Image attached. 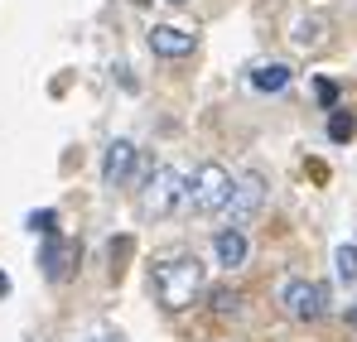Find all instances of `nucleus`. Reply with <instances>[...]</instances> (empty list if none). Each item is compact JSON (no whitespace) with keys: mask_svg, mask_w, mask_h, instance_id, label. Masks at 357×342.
Masks as SVG:
<instances>
[{"mask_svg":"<svg viewBox=\"0 0 357 342\" xmlns=\"http://www.w3.org/2000/svg\"><path fill=\"white\" fill-rule=\"evenodd\" d=\"M150 280H155V299L165 309H188L193 294L203 289V261L193 251H165V256H155Z\"/></svg>","mask_w":357,"mask_h":342,"instance_id":"obj_1","label":"nucleus"},{"mask_svg":"<svg viewBox=\"0 0 357 342\" xmlns=\"http://www.w3.org/2000/svg\"><path fill=\"white\" fill-rule=\"evenodd\" d=\"M183 198H188V178H183L174 164H160V169L150 173V183L140 188V217L165 222V217H174V212H178Z\"/></svg>","mask_w":357,"mask_h":342,"instance_id":"obj_2","label":"nucleus"},{"mask_svg":"<svg viewBox=\"0 0 357 342\" xmlns=\"http://www.w3.org/2000/svg\"><path fill=\"white\" fill-rule=\"evenodd\" d=\"M227 193H232V173L222 169L218 160H208V164H198V173L188 178V198L183 203H193V212H222L227 208Z\"/></svg>","mask_w":357,"mask_h":342,"instance_id":"obj_3","label":"nucleus"},{"mask_svg":"<svg viewBox=\"0 0 357 342\" xmlns=\"http://www.w3.org/2000/svg\"><path fill=\"white\" fill-rule=\"evenodd\" d=\"M261 203H266V183H261V173H241V178H232V193H227V222H232V231H241L256 212H261Z\"/></svg>","mask_w":357,"mask_h":342,"instance_id":"obj_4","label":"nucleus"},{"mask_svg":"<svg viewBox=\"0 0 357 342\" xmlns=\"http://www.w3.org/2000/svg\"><path fill=\"white\" fill-rule=\"evenodd\" d=\"M280 304H285V313H290L295 323H314V318H324L328 294H324L319 280H290V285L280 289Z\"/></svg>","mask_w":357,"mask_h":342,"instance_id":"obj_5","label":"nucleus"},{"mask_svg":"<svg viewBox=\"0 0 357 342\" xmlns=\"http://www.w3.org/2000/svg\"><path fill=\"white\" fill-rule=\"evenodd\" d=\"M130 169H135V145L130 140H112L107 145V160H102V183L107 188H121L130 178Z\"/></svg>","mask_w":357,"mask_h":342,"instance_id":"obj_6","label":"nucleus"},{"mask_svg":"<svg viewBox=\"0 0 357 342\" xmlns=\"http://www.w3.org/2000/svg\"><path fill=\"white\" fill-rule=\"evenodd\" d=\"M150 49L160 58H183V54H193V34L188 29H174V24H155L150 29Z\"/></svg>","mask_w":357,"mask_h":342,"instance_id":"obj_7","label":"nucleus"},{"mask_svg":"<svg viewBox=\"0 0 357 342\" xmlns=\"http://www.w3.org/2000/svg\"><path fill=\"white\" fill-rule=\"evenodd\" d=\"M290 44H295L299 54H319V49L328 44V20H324V15H304V20H295Z\"/></svg>","mask_w":357,"mask_h":342,"instance_id":"obj_8","label":"nucleus"},{"mask_svg":"<svg viewBox=\"0 0 357 342\" xmlns=\"http://www.w3.org/2000/svg\"><path fill=\"white\" fill-rule=\"evenodd\" d=\"M295 82V68L290 63H256L251 68V87L256 92H285Z\"/></svg>","mask_w":357,"mask_h":342,"instance_id":"obj_9","label":"nucleus"},{"mask_svg":"<svg viewBox=\"0 0 357 342\" xmlns=\"http://www.w3.org/2000/svg\"><path fill=\"white\" fill-rule=\"evenodd\" d=\"M213 251H218V265H227V270L246 265V236L232 231V227H222L218 236H213Z\"/></svg>","mask_w":357,"mask_h":342,"instance_id":"obj_10","label":"nucleus"},{"mask_svg":"<svg viewBox=\"0 0 357 342\" xmlns=\"http://www.w3.org/2000/svg\"><path fill=\"white\" fill-rule=\"evenodd\" d=\"M68 256H73V246H63L59 236H49V246H44V261H39V265H44V275H49L54 285L68 280Z\"/></svg>","mask_w":357,"mask_h":342,"instance_id":"obj_11","label":"nucleus"},{"mask_svg":"<svg viewBox=\"0 0 357 342\" xmlns=\"http://www.w3.org/2000/svg\"><path fill=\"white\" fill-rule=\"evenodd\" d=\"M333 265H338V280H357V246H338V256H333Z\"/></svg>","mask_w":357,"mask_h":342,"instance_id":"obj_12","label":"nucleus"},{"mask_svg":"<svg viewBox=\"0 0 357 342\" xmlns=\"http://www.w3.org/2000/svg\"><path fill=\"white\" fill-rule=\"evenodd\" d=\"M353 130H357V121L353 116H333V121H328V140H338V145H343V140H353Z\"/></svg>","mask_w":357,"mask_h":342,"instance_id":"obj_13","label":"nucleus"},{"mask_svg":"<svg viewBox=\"0 0 357 342\" xmlns=\"http://www.w3.org/2000/svg\"><path fill=\"white\" fill-rule=\"evenodd\" d=\"M213 309H218L222 318H227V313H241V294H232V289H218V294H213Z\"/></svg>","mask_w":357,"mask_h":342,"instance_id":"obj_14","label":"nucleus"},{"mask_svg":"<svg viewBox=\"0 0 357 342\" xmlns=\"http://www.w3.org/2000/svg\"><path fill=\"white\" fill-rule=\"evenodd\" d=\"M29 231L54 236V231H59V212H49V208H44V212H34V217H29Z\"/></svg>","mask_w":357,"mask_h":342,"instance_id":"obj_15","label":"nucleus"},{"mask_svg":"<svg viewBox=\"0 0 357 342\" xmlns=\"http://www.w3.org/2000/svg\"><path fill=\"white\" fill-rule=\"evenodd\" d=\"M319 102H324V107H338V87H333V82H319Z\"/></svg>","mask_w":357,"mask_h":342,"instance_id":"obj_16","label":"nucleus"},{"mask_svg":"<svg viewBox=\"0 0 357 342\" xmlns=\"http://www.w3.org/2000/svg\"><path fill=\"white\" fill-rule=\"evenodd\" d=\"M0 294H10V275L5 270H0Z\"/></svg>","mask_w":357,"mask_h":342,"instance_id":"obj_17","label":"nucleus"},{"mask_svg":"<svg viewBox=\"0 0 357 342\" xmlns=\"http://www.w3.org/2000/svg\"><path fill=\"white\" fill-rule=\"evenodd\" d=\"M92 342H121V338H92Z\"/></svg>","mask_w":357,"mask_h":342,"instance_id":"obj_18","label":"nucleus"},{"mask_svg":"<svg viewBox=\"0 0 357 342\" xmlns=\"http://www.w3.org/2000/svg\"><path fill=\"white\" fill-rule=\"evenodd\" d=\"M169 5H188V0H169Z\"/></svg>","mask_w":357,"mask_h":342,"instance_id":"obj_19","label":"nucleus"}]
</instances>
